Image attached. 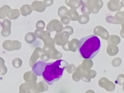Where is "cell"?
I'll use <instances>...</instances> for the list:
<instances>
[{"label": "cell", "instance_id": "cell-24", "mask_svg": "<svg viewBox=\"0 0 124 93\" xmlns=\"http://www.w3.org/2000/svg\"><path fill=\"white\" fill-rule=\"evenodd\" d=\"M96 75V72L93 70H90L88 72V76L91 78H94Z\"/></svg>", "mask_w": 124, "mask_h": 93}, {"label": "cell", "instance_id": "cell-20", "mask_svg": "<svg viewBox=\"0 0 124 93\" xmlns=\"http://www.w3.org/2000/svg\"><path fill=\"white\" fill-rule=\"evenodd\" d=\"M68 13V9L65 6H62L58 10V15L60 16H65Z\"/></svg>", "mask_w": 124, "mask_h": 93}, {"label": "cell", "instance_id": "cell-17", "mask_svg": "<svg viewBox=\"0 0 124 93\" xmlns=\"http://www.w3.org/2000/svg\"><path fill=\"white\" fill-rule=\"evenodd\" d=\"M16 17V18H17L19 16V12L18 9H11V11H9V14H8V16L9 18L13 19H14V16Z\"/></svg>", "mask_w": 124, "mask_h": 93}, {"label": "cell", "instance_id": "cell-1", "mask_svg": "<svg viewBox=\"0 0 124 93\" xmlns=\"http://www.w3.org/2000/svg\"><path fill=\"white\" fill-rule=\"evenodd\" d=\"M67 66L68 63L62 60L48 63L39 61L33 64L32 70L37 76H42L45 81L51 85L61 78Z\"/></svg>", "mask_w": 124, "mask_h": 93}, {"label": "cell", "instance_id": "cell-10", "mask_svg": "<svg viewBox=\"0 0 124 93\" xmlns=\"http://www.w3.org/2000/svg\"><path fill=\"white\" fill-rule=\"evenodd\" d=\"M66 4L71 8L77 9L81 5L79 0H65Z\"/></svg>", "mask_w": 124, "mask_h": 93}, {"label": "cell", "instance_id": "cell-5", "mask_svg": "<svg viewBox=\"0 0 124 93\" xmlns=\"http://www.w3.org/2000/svg\"><path fill=\"white\" fill-rule=\"evenodd\" d=\"M93 33L95 35L99 36L103 39L107 40L109 36L108 31L100 26H97L93 30Z\"/></svg>", "mask_w": 124, "mask_h": 93}, {"label": "cell", "instance_id": "cell-13", "mask_svg": "<svg viewBox=\"0 0 124 93\" xmlns=\"http://www.w3.org/2000/svg\"><path fill=\"white\" fill-rule=\"evenodd\" d=\"M68 15L70 16L71 19L73 21H75L78 19L79 15L77 11L74 8H72L69 10L67 13Z\"/></svg>", "mask_w": 124, "mask_h": 93}, {"label": "cell", "instance_id": "cell-11", "mask_svg": "<svg viewBox=\"0 0 124 93\" xmlns=\"http://www.w3.org/2000/svg\"><path fill=\"white\" fill-rule=\"evenodd\" d=\"M121 39L119 36L115 35H111L109 36L108 39L107 40L108 44L118 45L120 43Z\"/></svg>", "mask_w": 124, "mask_h": 93}, {"label": "cell", "instance_id": "cell-15", "mask_svg": "<svg viewBox=\"0 0 124 93\" xmlns=\"http://www.w3.org/2000/svg\"><path fill=\"white\" fill-rule=\"evenodd\" d=\"M90 19V17L87 14H83L79 16L78 18V21L80 24H86L87 23Z\"/></svg>", "mask_w": 124, "mask_h": 93}, {"label": "cell", "instance_id": "cell-14", "mask_svg": "<svg viewBox=\"0 0 124 93\" xmlns=\"http://www.w3.org/2000/svg\"><path fill=\"white\" fill-rule=\"evenodd\" d=\"M81 65L85 69L90 70L93 65V62L91 60L86 59L83 61V62Z\"/></svg>", "mask_w": 124, "mask_h": 93}, {"label": "cell", "instance_id": "cell-8", "mask_svg": "<svg viewBox=\"0 0 124 93\" xmlns=\"http://www.w3.org/2000/svg\"><path fill=\"white\" fill-rule=\"evenodd\" d=\"M107 52L108 54L111 56H114L118 53L119 48L118 46L114 44H109L107 47Z\"/></svg>", "mask_w": 124, "mask_h": 93}, {"label": "cell", "instance_id": "cell-9", "mask_svg": "<svg viewBox=\"0 0 124 93\" xmlns=\"http://www.w3.org/2000/svg\"><path fill=\"white\" fill-rule=\"evenodd\" d=\"M69 43V44H68V45L69 46L68 47V51L71 50L74 52L76 51L78 47L79 41L77 39H73Z\"/></svg>", "mask_w": 124, "mask_h": 93}, {"label": "cell", "instance_id": "cell-18", "mask_svg": "<svg viewBox=\"0 0 124 93\" xmlns=\"http://www.w3.org/2000/svg\"><path fill=\"white\" fill-rule=\"evenodd\" d=\"M81 12L84 14H87V15H90L91 13V9L90 7L88 4H85L83 5L81 9Z\"/></svg>", "mask_w": 124, "mask_h": 93}, {"label": "cell", "instance_id": "cell-31", "mask_svg": "<svg viewBox=\"0 0 124 93\" xmlns=\"http://www.w3.org/2000/svg\"><path fill=\"white\" fill-rule=\"evenodd\" d=\"M123 12H124V11H123Z\"/></svg>", "mask_w": 124, "mask_h": 93}, {"label": "cell", "instance_id": "cell-23", "mask_svg": "<svg viewBox=\"0 0 124 93\" xmlns=\"http://www.w3.org/2000/svg\"><path fill=\"white\" fill-rule=\"evenodd\" d=\"M116 82L120 85H123L124 84V75H119L117 77Z\"/></svg>", "mask_w": 124, "mask_h": 93}, {"label": "cell", "instance_id": "cell-30", "mask_svg": "<svg viewBox=\"0 0 124 93\" xmlns=\"http://www.w3.org/2000/svg\"></svg>", "mask_w": 124, "mask_h": 93}, {"label": "cell", "instance_id": "cell-22", "mask_svg": "<svg viewBox=\"0 0 124 93\" xmlns=\"http://www.w3.org/2000/svg\"><path fill=\"white\" fill-rule=\"evenodd\" d=\"M119 22L121 24L122 27V29L120 31V34L121 37L124 38V16H123L122 17H121L119 20Z\"/></svg>", "mask_w": 124, "mask_h": 93}, {"label": "cell", "instance_id": "cell-2", "mask_svg": "<svg viewBox=\"0 0 124 93\" xmlns=\"http://www.w3.org/2000/svg\"><path fill=\"white\" fill-rule=\"evenodd\" d=\"M101 42L95 35H90L82 38L79 41L78 51L85 59H91L99 52Z\"/></svg>", "mask_w": 124, "mask_h": 93}, {"label": "cell", "instance_id": "cell-19", "mask_svg": "<svg viewBox=\"0 0 124 93\" xmlns=\"http://www.w3.org/2000/svg\"><path fill=\"white\" fill-rule=\"evenodd\" d=\"M106 21L108 23H110L112 24H120V22L116 19L115 17L112 16H108L106 17Z\"/></svg>", "mask_w": 124, "mask_h": 93}, {"label": "cell", "instance_id": "cell-4", "mask_svg": "<svg viewBox=\"0 0 124 93\" xmlns=\"http://www.w3.org/2000/svg\"><path fill=\"white\" fill-rule=\"evenodd\" d=\"M87 4L90 7L91 12L93 14L97 13L103 5L102 0H88Z\"/></svg>", "mask_w": 124, "mask_h": 93}, {"label": "cell", "instance_id": "cell-26", "mask_svg": "<svg viewBox=\"0 0 124 93\" xmlns=\"http://www.w3.org/2000/svg\"><path fill=\"white\" fill-rule=\"evenodd\" d=\"M45 6L46 7L51 5L53 3V0H44L43 1Z\"/></svg>", "mask_w": 124, "mask_h": 93}, {"label": "cell", "instance_id": "cell-6", "mask_svg": "<svg viewBox=\"0 0 124 93\" xmlns=\"http://www.w3.org/2000/svg\"><path fill=\"white\" fill-rule=\"evenodd\" d=\"M107 6L108 9L112 12L119 11L122 7L119 0H109Z\"/></svg>", "mask_w": 124, "mask_h": 93}, {"label": "cell", "instance_id": "cell-7", "mask_svg": "<svg viewBox=\"0 0 124 93\" xmlns=\"http://www.w3.org/2000/svg\"><path fill=\"white\" fill-rule=\"evenodd\" d=\"M31 5L34 11H36L38 12H42L46 9V7L43 1L37 0L34 1L31 3Z\"/></svg>", "mask_w": 124, "mask_h": 93}, {"label": "cell", "instance_id": "cell-12", "mask_svg": "<svg viewBox=\"0 0 124 93\" xmlns=\"http://www.w3.org/2000/svg\"><path fill=\"white\" fill-rule=\"evenodd\" d=\"M20 9L21 12V14L23 16H27V15L30 14L32 12L31 6L29 4H25L23 5Z\"/></svg>", "mask_w": 124, "mask_h": 93}, {"label": "cell", "instance_id": "cell-27", "mask_svg": "<svg viewBox=\"0 0 124 93\" xmlns=\"http://www.w3.org/2000/svg\"><path fill=\"white\" fill-rule=\"evenodd\" d=\"M79 2L82 5H85V4H87V2L88 0H79Z\"/></svg>", "mask_w": 124, "mask_h": 93}, {"label": "cell", "instance_id": "cell-16", "mask_svg": "<svg viewBox=\"0 0 124 93\" xmlns=\"http://www.w3.org/2000/svg\"><path fill=\"white\" fill-rule=\"evenodd\" d=\"M10 10V7L8 5H4L0 8V16H4V17L5 16L8 15Z\"/></svg>", "mask_w": 124, "mask_h": 93}, {"label": "cell", "instance_id": "cell-28", "mask_svg": "<svg viewBox=\"0 0 124 93\" xmlns=\"http://www.w3.org/2000/svg\"><path fill=\"white\" fill-rule=\"evenodd\" d=\"M120 3H121V4L122 6L124 7V0H122Z\"/></svg>", "mask_w": 124, "mask_h": 93}, {"label": "cell", "instance_id": "cell-25", "mask_svg": "<svg viewBox=\"0 0 124 93\" xmlns=\"http://www.w3.org/2000/svg\"><path fill=\"white\" fill-rule=\"evenodd\" d=\"M61 21L62 22L63 24H67L69 23L70 22V19L68 18V17L67 16H64L61 19Z\"/></svg>", "mask_w": 124, "mask_h": 93}, {"label": "cell", "instance_id": "cell-29", "mask_svg": "<svg viewBox=\"0 0 124 93\" xmlns=\"http://www.w3.org/2000/svg\"><path fill=\"white\" fill-rule=\"evenodd\" d=\"M123 91H124V84L123 85Z\"/></svg>", "mask_w": 124, "mask_h": 93}, {"label": "cell", "instance_id": "cell-21", "mask_svg": "<svg viewBox=\"0 0 124 93\" xmlns=\"http://www.w3.org/2000/svg\"><path fill=\"white\" fill-rule=\"evenodd\" d=\"M122 63V60L121 58H114L111 62L112 65L114 66V67H118L119 66H120V65H121Z\"/></svg>", "mask_w": 124, "mask_h": 93}, {"label": "cell", "instance_id": "cell-3", "mask_svg": "<svg viewBox=\"0 0 124 93\" xmlns=\"http://www.w3.org/2000/svg\"><path fill=\"white\" fill-rule=\"evenodd\" d=\"M98 84L100 87L104 88L108 91H113L115 88V84L105 77L101 78L99 80Z\"/></svg>", "mask_w": 124, "mask_h": 93}]
</instances>
